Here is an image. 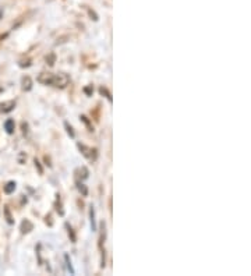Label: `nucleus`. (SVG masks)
Returning <instances> with one entry per match:
<instances>
[{
	"label": "nucleus",
	"mask_w": 251,
	"mask_h": 276,
	"mask_svg": "<svg viewBox=\"0 0 251 276\" xmlns=\"http://www.w3.org/2000/svg\"><path fill=\"white\" fill-rule=\"evenodd\" d=\"M70 83V77L66 74V73H57V74H53V83L52 85L57 87V88H64L67 87Z\"/></svg>",
	"instance_id": "nucleus-1"
},
{
	"label": "nucleus",
	"mask_w": 251,
	"mask_h": 276,
	"mask_svg": "<svg viewBox=\"0 0 251 276\" xmlns=\"http://www.w3.org/2000/svg\"><path fill=\"white\" fill-rule=\"evenodd\" d=\"M14 107H15L14 100H8V102H4V103H0V112H3V113H8V112H11Z\"/></svg>",
	"instance_id": "nucleus-2"
},
{
	"label": "nucleus",
	"mask_w": 251,
	"mask_h": 276,
	"mask_svg": "<svg viewBox=\"0 0 251 276\" xmlns=\"http://www.w3.org/2000/svg\"><path fill=\"white\" fill-rule=\"evenodd\" d=\"M78 149L81 151V153H83L85 158H88V159H91L92 155L90 152H91L92 149L91 148H88V146H85L84 144H78Z\"/></svg>",
	"instance_id": "nucleus-3"
},
{
	"label": "nucleus",
	"mask_w": 251,
	"mask_h": 276,
	"mask_svg": "<svg viewBox=\"0 0 251 276\" xmlns=\"http://www.w3.org/2000/svg\"><path fill=\"white\" fill-rule=\"evenodd\" d=\"M32 229H34V225H32L28 219H25V221L21 223V233H30Z\"/></svg>",
	"instance_id": "nucleus-4"
},
{
	"label": "nucleus",
	"mask_w": 251,
	"mask_h": 276,
	"mask_svg": "<svg viewBox=\"0 0 251 276\" xmlns=\"http://www.w3.org/2000/svg\"><path fill=\"white\" fill-rule=\"evenodd\" d=\"M23 90L24 91H31L32 90V80L28 76L23 78Z\"/></svg>",
	"instance_id": "nucleus-5"
},
{
	"label": "nucleus",
	"mask_w": 251,
	"mask_h": 276,
	"mask_svg": "<svg viewBox=\"0 0 251 276\" xmlns=\"http://www.w3.org/2000/svg\"><path fill=\"white\" fill-rule=\"evenodd\" d=\"M4 129H6L8 134H13V131H14V120L8 119L7 122L4 123Z\"/></svg>",
	"instance_id": "nucleus-6"
},
{
	"label": "nucleus",
	"mask_w": 251,
	"mask_h": 276,
	"mask_svg": "<svg viewBox=\"0 0 251 276\" xmlns=\"http://www.w3.org/2000/svg\"><path fill=\"white\" fill-rule=\"evenodd\" d=\"M90 218H91V229L92 231H95L97 230V222H95V209H94V207H91V209H90Z\"/></svg>",
	"instance_id": "nucleus-7"
},
{
	"label": "nucleus",
	"mask_w": 251,
	"mask_h": 276,
	"mask_svg": "<svg viewBox=\"0 0 251 276\" xmlns=\"http://www.w3.org/2000/svg\"><path fill=\"white\" fill-rule=\"evenodd\" d=\"M14 190H15L14 182H8V183L4 185V192H6V194H11V192H14Z\"/></svg>",
	"instance_id": "nucleus-8"
},
{
	"label": "nucleus",
	"mask_w": 251,
	"mask_h": 276,
	"mask_svg": "<svg viewBox=\"0 0 251 276\" xmlns=\"http://www.w3.org/2000/svg\"><path fill=\"white\" fill-rule=\"evenodd\" d=\"M64 260H66V264H67V269H69V271H70V274H71V275H74V269H73V265H71V261H70V257H69V255H67V254L64 255Z\"/></svg>",
	"instance_id": "nucleus-9"
},
{
	"label": "nucleus",
	"mask_w": 251,
	"mask_h": 276,
	"mask_svg": "<svg viewBox=\"0 0 251 276\" xmlns=\"http://www.w3.org/2000/svg\"><path fill=\"white\" fill-rule=\"evenodd\" d=\"M64 127H66V130H67V134H69L70 137L74 138V136H76V134H74V131H73V127L70 126L69 123H67V122L64 123Z\"/></svg>",
	"instance_id": "nucleus-10"
},
{
	"label": "nucleus",
	"mask_w": 251,
	"mask_h": 276,
	"mask_svg": "<svg viewBox=\"0 0 251 276\" xmlns=\"http://www.w3.org/2000/svg\"><path fill=\"white\" fill-rule=\"evenodd\" d=\"M99 92H100L102 95H105L109 102H112V95H110V92L107 91L106 88H100V90H99Z\"/></svg>",
	"instance_id": "nucleus-11"
},
{
	"label": "nucleus",
	"mask_w": 251,
	"mask_h": 276,
	"mask_svg": "<svg viewBox=\"0 0 251 276\" xmlns=\"http://www.w3.org/2000/svg\"><path fill=\"white\" fill-rule=\"evenodd\" d=\"M54 60H56V56H54L53 53L49 54V56L46 57V61L49 63V66H53V64H54Z\"/></svg>",
	"instance_id": "nucleus-12"
},
{
	"label": "nucleus",
	"mask_w": 251,
	"mask_h": 276,
	"mask_svg": "<svg viewBox=\"0 0 251 276\" xmlns=\"http://www.w3.org/2000/svg\"><path fill=\"white\" fill-rule=\"evenodd\" d=\"M77 185H78V190L83 192V195H87V194H88V190H87V187H85L84 184L78 183Z\"/></svg>",
	"instance_id": "nucleus-13"
},
{
	"label": "nucleus",
	"mask_w": 251,
	"mask_h": 276,
	"mask_svg": "<svg viewBox=\"0 0 251 276\" xmlns=\"http://www.w3.org/2000/svg\"><path fill=\"white\" fill-rule=\"evenodd\" d=\"M66 228H67V230H69V234L71 236V240H73V241H76L77 238H76V234H74V231H73V229L70 228L69 225H66Z\"/></svg>",
	"instance_id": "nucleus-14"
},
{
	"label": "nucleus",
	"mask_w": 251,
	"mask_h": 276,
	"mask_svg": "<svg viewBox=\"0 0 251 276\" xmlns=\"http://www.w3.org/2000/svg\"><path fill=\"white\" fill-rule=\"evenodd\" d=\"M80 170H81V172H83V179H88V175H90V172H88V169L87 168H81L80 169Z\"/></svg>",
	"instance_id": "nucleus-15"
},
{
	"label": "nucleus",
	"mask_w": 251,
	"mask_h": 276,
	"mask_svg": "<svg viewBox=\"0 0 251 276\" xmlns=\"http://www.w3.org/2000/svg\"><path fill=\"white\" fill-rule=\"evenodd\" d=\"M4 212H6V216H7V222L11 225L13 223V218H11V215H10V212H8L7 207H6V209H4Z\"/></svg>",
	"instance_id": "nucleus-16"
},
{
	"label": "nucleus",
	"mask_w": 251,
	"mask_h": 276,
	"mask_svg": "<svg viewBox=\"0 0 251 276\" xmlns=\"http://www.w3.org/2000/svg\"><path fill=\"white\" fill-rule=\"evenodd\" d=\"M56 211H57V212H59V214L61 215V216H63V215H64V211H63V209H61V204L60 202H59V204H57V202H56Z\"/></svg>",
	"instance_id": "nucleus-17"
},
{
	"label": "nucleus",
	"mask_w": 251,
	"mask_h": 276,
	"mask_svg": "<svg viewBox=\"0 0 251 276\" xmlns=\"http://www.w3.org/2000/svg\"><path fill=\"white\" fill-rule=\"evenodd\" d=\"M81 120H83V122L85 123V124H87V126H88V127H90V131L94 130V129H92L91 126H90V122H88V120H87V117H85V116H81Z\"/></svg>",
	"instance_id": "nucleus-18"
},
{
	"label": "nucleus",
	"mask_w": 251,
	"mask_h": 276,
	"mask_svg": "<svg viewBox=\"0 0 251 276\" xmlns=\"http://www.w3.org/2000/svg\"><path fill=\"white\" fill-rule=\"evenodd\" d=\"M35 166H37V168L39 169V173H41V175H42V173H44V169L41 168V163H39V162L37 161V159H35Z\"/></svg>",
	"instance_id": "nucleus-19"
}]
</instances>
